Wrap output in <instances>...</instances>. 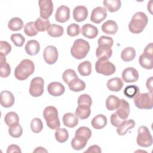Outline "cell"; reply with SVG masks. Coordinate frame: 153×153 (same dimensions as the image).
<instances>
[{"label": "cell", "mask_w": 153, "mask_h": 153, "mask_svg": "<svg viewBox=\"0 0 153 153\" xmlns=\"http://www.w3.org/2000/svg\"><path fill=\"white\" fill-rule=\"evenodd\" d=\"M8 133L11 137L18 138L22 135L23 129L19 123H17L9 127Z\"/></svg>", "instance_id": "obj_40"}, {"label": "cell", "mask_w": 153, "mask_h": 153, "mask_svg": "<svg viewBox=\"0 0 153 153\" xmlns=\"http://www.w3.org/2000/svg\"><path fill=\"white\" fill-rule=\"evenodd\" d=\"M136 50L131 47H127L123 49L121 53V58L126 62L133 60L136 57Z\"/></svg>", "instance_id": "obj_29"}, {"label": "cell", "mask_w": 153, "mask_h": 153, "mask_svg": "<svg viewBox=\"0 0 153 153\" xmlns=\"http://www.w3.org/2000/svg\"><path fill=\"white\" fill-rule=\"evenodd\" d=\"M112 54L111 47L105 45H99L96 50V56L98 59H105L108 60Z\"/></svg>", "instance_id": "obj_19"}, {"label": "cell", "mask_w": 153, "mask_h": 153, "mask_svg": "<svg viewBox=\"0 0 153 153\" xmlns=\"http://www.w3.org/2000/svg\"><path fill=\"white\" fill-rule=\"evenodd\" d=\"M90 44L88 41L83 39H77L71 48V55L76 59H82L86 57L89 50Z\"/></svg>", "instance_id": "obj_3"}, {"label": "cell", "mask_w": 153, "mask_h": 153, "mask_svg": "<svg viewBox=\"0 0 153 153\" xmlns=\"http://www.w3.org/2000/svg\"><path fill=\"white\" fill-rule=\"evenodd\" d=\"M7 153H11V152L21 153L22 151L20 149V148L18 145H15V144H12L8 146L7 149Z\"/></svg>", "instance_id": "obj_52"}, {"label": "cell", "mask_w": 153, "mask_h": 153, "mask_svg": "<svg viewBox=\"0 0 153 153\" xmlns=\"http://www.w3.org/2000/svg\"><path fill=\"white\" fill-rule=\"evenodd\" d=\"M1 78H7L8 77L11 72V68L10 65L7 62L2 65H1Z\"/></svg>", "instance_id": "obj_50"}, {"label": "cell", "mask_w": 153, "mask_h": 153, "mask_svg": "<svg viewBox=\"0 0 153 153\" xmlns=\"http://www.w3.org/2000/svg\"><path fill=\"white\" fill-rule=\"evenodd\" d=\"M11 46L8 42L5 41H0V54L7 56L11 52Z\"/></svg>", "instance_id": "obj_48"}, {"label": "cell", "mask_w": 153, "mask_h": 153, "mask_svg": "<svg viewBox=\"0 0 153 153\" xmlns=\"http://www.w3.org/2000/svg\"><path fill=\"white\" fill-rule=\"evenodd\" d=\"M95 69L98 74L105 76L114 74L116 71L115 65L108 60L105 59H99L95 64Z\"/></svg>", "instance_id": "obj_7"}, {"label": "cell", "mask_w": 153, "mask_h": 153, "mask_svg": "<svg viewBox=\"0 0 153 153\" xmlns=\"http://www.w3.org/2000/svg\"><path fill=\"white\" fill-rule=\"evenodd\" d=\"M78 71L81 76H88L91 73V64L89 61L85 60L78 65Z\"/></svg>", "instance_id": "obj_33"}, {"label": "cell", "mask_w": 153, "mask_h": 153, "mask_svg": "<svg viewBox=\"0 0 153 153\" xmlns=\"http://www.w3.org/2000/svg\"><path fill=\"white\" fill-rule=\"evenodd\" d=\"M117 114L122 120H126L130 114L129 103L124 99H120L118 106L117 108Z\"/></svg>", "instance_id": "obj_14"}, {"label": "cell", "mask_w": 153, "mask_h": 153, "mask_svg": "<svg viewBox=\"0 0 153 153\" xmlns=\"http://www.w3.org/2000/svg\"><path fill=\"white\" fill-rule=\"evenodd\" d=\"M98 45H105L112 47L114 44L113 39L107 36H101L97 41Z\"/></svg>", "instance_id": "obj_49"}, {"label": "cell", "mask_w": 153, "mask_h": 153, "mask_svg": "<svg viewBox=\"0 0 153 153\" xmlns=\"http://www.w3.org/2000/svg\"><path fill=\"white\" fill-rule=\"evenodd\" d=\"M47 152L48 151L44 148H42V147H37L34 151H33V152Z\"/></svg>", "instance_id": "obj_56"}, {"label": "cell", "mask_w": 153, "mask_h": 153, "mask_svg": "<svg viewBox=\"0 0 153 153\" xmlns=\"http://www.w3.org/2000/svg\"><path fill=\"white\" fill-rule=\"evenodd\" d=\"M25 49L27 54L30 56H35L39 53L40 50V45L36 40L31 39L27 42Z\"/></svg>", "instance_id": "obj_22"}, {"label": "cell", "mask_w": 153, "mask_h": 153, "mask_svg": "<svg viewBox=\"0 0 153 153\" xmlns=\"http://www.w3.org/2000/svg\"><path fill=\"white\" fill-rule=\"evenodd\" d=\"M146 86L150 92H152V76L149 77L146 80Z\"/></svg>", "instance_id": "obj_55"}, {"label": "cell", "mask_w": 153, "mask_h": 153, "mask_svg": "<svg viewBox=\"0 0 153 153\" xmlns=\"http://www.w3.org/2000/svg\"><path fill=\"white\" fill-rule=\"evenodd\" d=\"M148 22V18L143 12H136L131 18L128 24L129 30L134 34L141 33L146 26Z\"/></svg>", "instance_id": "obj_1"}, {"label": "cell", "mask_w": 153, "mask_h": 153, "mask_svg": "<svg viewBox=\"0 0 153 153\" xmlns=\"http://www.w3.org/2000/svg\"><path fill=\"white\" fill-rule=\"evenodd\" d=\"M104 7L110 13L117 11L121 6V1L120 0H105L103 2Z\"/></svg>", "instance_id": "obj_30"}, {"label": "cell", "mask_w": 153, "mask_h": 153, "mask_svg": "<svg viewBox=\"0 0 153 153\" xmlns=\"http://www.w3.org/2000/svg\"><path fill=\"white\" fill-rule=\"evenodd\" d=\"M11 40L13 44L19 47L23 46L25 42V37L20 33H13L11 35Z\"/></svg>", "instance_id": "obj_45"}, {"label": "cell", "mask_w": 153, "mask_h": 153, "mask_svg": "<svg viewBox=\"0 0 153 153\" xmlns=\"http://www.w3.org/2000/svg\"><path fill=\"white\" fill-rule=\"evenodd\" d=\"M54 135L56 140L60 143L65 142L69 137V133L68 130L64 128L57 129Z\"/></svg>", "instance_id": "obj_38"}, {"label": "cell", "mask_w": 153, "mask_h": 153, "mask_svg": "<svg viewBox=\"0 0 153 153\" xmlns=\"http://www.w3.org/2000/svg\"><path fill=\"white\" fill-rule=\"evenodd\" d=\"M92 104V99L87 94H83L79 96L78 98V105H86L91 107Z\"/></svg>", "instance_id": "obj_47"}, {"label": "cell", "mask_w": 153, "mask_h": 153, "mask_svg": "<svg viewBox=\"0 0 153 153\" xmlns=\"http://www.w3.org/2000/svg\"><path fill=\"white\" fill-rule=\"evenodd\" d=\"M63 124L69 128H74L78 124V118L73 113L68 112L63 115Z\"/></svg>", "instance_id": "obj_23"}, {"label": "cell", "mask_w": 153, "mask_h": 153, "mask_svg": "<svg viewBox=\"0 0 153 153\" xmlns=\"http://www.w3.org/2000/svg\"><path fill=\"white\" fill-rule=\"evenodd\" d=\"M15 99L13 94L8 90H4L0 94V102L2 106L10 108L14 103Z\"/></svg>", "instance_id": "obj_15"}, {"label": "cell", "mask_w": 153, "mask_h": 153, "mask_svg": "<svg viewBox=\"0 0 153 153\" xmlns=\"http://www.w3.org/2000/svg\"><path fill=\"white\" fill-rule=\"evenodd\" d=\"M136 142L139 146L148 148L152 144V137L148 128L145 126H142L137 130V136Z\"/></svg>", "instance_id": "obj_6"}, {"label": "cell", "mask_w": 153, "mask_h": 153, "mask_svg": "<svg viewBox=\"0 0 153 153\" xmlns=\"http://www.w3.org/2000/svg\"><path fill=\"white\" fill-rule=\"evenodd\" d=\"M74 19L77 22L84 21L88 16V10L83 5H78L75 7L73 10Z\"/></svg>", "instance_id": "obj_17"}, {"label": "cell", "mask_w": 153, "mask_h": 153, "mask_svg": "<svg viewBox=\"0 0 153 153\" xmlns=\"http://www.w3.org/2000/svg\"><path fill=\"white\" fill-rule=\"evenodd\" d=\"M91 124L94 128L102 129L107 124V118L103 114H98L92 119Z\"/></svg>", "instance_id": "obj_25"}, {"label": "cell", "mask_w": 153, "mask_h": 153, "mask_svg": "<svg viewBox=\"0 0 153 153\" xmlns=\"http://www.w3.org/2000/svg\"><path fill=\"white\" fill-rule=\"evenodd\" d=\"M43 116L47 126L52 130H57L60 126L58 117V111L56 108L53 106H47L43 111Z\"/></svg>", "instance_id": "obj_4"}, {"label": "cell", "mask_w": 153, "mask_h": 153, "mask_svg": "<svg viewBox=\"0 0 153 153\" xmlns=\"http://www.w3.org/2000/svg\"><path fill=\"white\" fill-rule=\"evenodd\" d=\"M91 114L90 107L86 105H78L75 112V115L81 120L87 119Z\"/></svg>", "instance_id": "obj_28"}, {"label": "cell", "mask_w": 153, "mask_h": 153, "mask_svg": "<svg viewBox=\"0 0 153 153\" xmlns=\"http://www.w3.org/2000/svg\"><path fill=\"white\" fill-rule=\"evenodd\" d=\"M102 30L106 34H115L118 29V26L116 22L112 20L106 21L101 27Z\"/></svg>", "instance_id": "obj_21"}, {"label": "cell", "mask_w": 153, "mask_h": 153, "mask_svg": "<svg viewBox=\"0 0 153 153\" xmlns=\"http://www.w3.org/2000/svg\"><path fill=\"white\" fill-rule=\"evenodd\" d=\"M139 77L137 71L132 67H128L123 70L122 79L125 82H133L138 80Z\"/></svg>", "instance_id": "obj_12"}, {"label": "cell", "mask_w": 153, "mask_h": 153, "mask_svg": "<svg viewBox=\"0 0 153 153\" xmlns=\"http://www.w3.org/2000/svg\"><path fill=\"white\" fill-rule=\"evenodd\" d=\"M39 13L41 18L48 19L53 11V3L51 0H39L38 1Z\"/></svg>", "instance_id": "obj_9"}, {"label": "cell", "mask_w": 153, "mask_h": 153, "mask_svg": "<svg viewBox=\"0 0 153 153\" xmlns=\"http://www.w3.org/2000/svg\"><path fill=\"white\" fill-rule=\"evenodd\" d=\"M70 9L66 5H60L56 11L55 19L60 23H65L69 19Z\"/></svg>", "instance_id": "obj_13"}, {"label": "cell", "mask_w": 153, "mask_h": 153, "mask_svg": "<svg viewBox=\"0 0 153 153\" xmlns=\"http://www.w3.org/2000/svg\"><path fill=\"white\" fill-rule=\"evenodd\" d=\"M135 106L140 109H151L153 107L152 92L139 93L134 97Z\"/></svg>", "instance_id": "obj_5"}, {"label": "cell", "mask_w": 153, "mask_h": 153, "mask_svg": "<svg viewBox=\"0 0 153 153\" xmlns=\"http://www.w3.org/2000/svg\"><path fill=\"white\" fill-rule=\"evenodd\" d=\"M78 78V75L74 70L72 69H68L65 70L62 74V78L63 81L68 84L72 80Z\"/></svg>", "instance_id": "obj_41"}, {"label": "cell", "mask_w": 153, "mask_h": 153, "mask_svg": "<svg viewBox=\"0 0 153 153\" xmlns=\"http://www.w3.org/2000/svg\"><path fill=\"white\" fill-rule=\"evenodd\" d=\"M111 124L114 126V127H118L124 120L121 119L118 115L117 114L116 112L112 114V115H111Z\"/></svg>", "instance_id": "obj_51"}, {"label": "cell", "mask_w": 153, "mask_h": 153, "mask_svg": "<svg viewBox=\"0 0 153 153\" xmlns=\"http://www.w3.org/2000/svg\"><path fill=\"white\" fill-rule=\"evenodd\" d=\"M88 140L84 137L78 135H75V137L71 140V146L74 150H81L87 145Z\"/></svg>", "instance_id": "obj_27"}, {"label": "cell", "mask_w": 153, "mask_h": 153, "mask_svg": "<svg viewBox=\"0 0 153 153\" xmlns=\"http://www.w3.org/2000/svg\"><path fill=\"white\" fill-rule=\"evenodd\" d=\"M107 16V11L106 8L102 7H97L94 8L91 13L90 20L96 24H99L103 21Z\"/></svg>", "instance_id": "obj_11"}, {"label": "cell", "mask_w": 153, "mask_h": 153, "mask_svg": "<svg viewBox=\"0 0 153 153\" xmlns=\"http://www.w3.org/2000/svg\"><path fill=\"white\" fill-rule=\"evenodd\" d=\"M47 33L52 37L57 38L61 36L64 32V29L62 26L56 25L52 24L50 26L48 29H47Z\"/></svg>", "instance_id": "obj_32"}, {"label": "cell", "mask_w": 153, "mask_h": 153, "mask_svg": "<svg viewBox=\"0 0 153 153\" xmlns=\"http://www.w3.org/2000/svg\"><path fill=\"white\" fill-rule=\"evenodd\" d=\"M136 125L135 121L132 119H130L128 120H124L117 128V132L118 134L120 136H124L126 134L127 131L134 127Z\"/></svg>", "instance_id": "obj_24"}, {"label": "cell", "mask_w": 153, "mask_h": 153, "mask_svg": "<svg viewBox=\"0 0 153 153\" xmlns=\"http://www.w3.org/2000/svg\"><path fill=\"white\" fill-rule=\"evenodd\" d=\"M4 121L5 124L8 126H13L17 124L19 122V117L17 114L15 112H9L5 115Z\"/></svg>", "instance_id": "obj_37"}, {"label": "cell", "mask_w": 153, "mask_h": 153, "mask_svg": "<svg viewBox=\"0 0 153 153\" xmlns=\"http://www.w3.org/2000/svg\"><path fill=\"white\" fill-rule=\"evenodd\" d=\"M44 81L42 78L37 76L33 78L30 84L29 93L33 97L41 96L44 93Z\"/></svg>", "instance_id": "obj_8"}, {"label": "cell", "mask_w": 153, "mask_h": 153, "mask_svg": "<svg viewBox=\"0 0 153 153\" xmlns=\"http://www.w3.org/2000/svg\"><path fill=\"white\" fill-rule=\"evenodd\" d=\"M24 32L29 36H33L37 35L38 31L35 27V22H29L24 26Z\"/></svg>", "instance_id": "obj_43"}, {"label": "cell", "mask_w": 153, "mask_h": 153, "mask_svg": "<svg viewBox=\"0 0 153 153\" xmlns=\"http://www.w3.org/2000/svg\"><path fill=\"white\" fill-rule=\"evenodd\" d=\"M139 63L142 68L152 69L153 68V55L143 53L139 57Z\"/></svg>", "instance_id": "obj_20"}, {"label": "cell", "mask_w": 153, "mask_h": 153, "mask_svg": "<svg viewBox=\"0 0 153 153\" xmlns=\"http://www.w3.org/2000/svg\"><path fill=\"white\" fill-rule=\"evenodd\" d=\"M82 35L88 38V39H93L96 38L98 35V29L93 25L87 23L84 25L81 30Z\"/></svg>", "instance_id": "obj_18"}, {"label": "cell", "mask_w": 153, "mask_h": 153, "mask_svg": "<svg viewBox=\"0 0 153 153\" xmlns=\"http://www.w3.org/2000/svg\"><path fill=\"white\" fill-rule=\"evenodd\" d=\"M58 51L55 46L48 45L44 48L43 57L47 63L49 65L55 63L58 59Z\"/></svg>", "instance_id": "obj_10"}, {"label": "cell", "mask_w": 153, "mask_h": 153, "mask_svg": "<svg viewBox=\"0 0 153 153\" xmlns=\"http://www.w3.org/2000/svg\"><path fill=\"white\" fill-rule=\"evenodd\" d=\"M102 152V150L97 145H93L90 146L87 150L85 151V153H88V152H97V153H100Z\"/></svg>", "instance_id": "obj_53"}, {"label": "cell", "mask_w": 153, "mask_h": 153, "mask_svg": "<svg viewBox=\"0 0 153 153\" xmlns=\"http://www.w3.org/2000/svg\"><path fill=\"white\" fill-rule=\"evenodd\" d=\"M35 71L33 62L27 59L22 60L16 67L14 70V76L20 81L26 79L31 75Z\"/></svg>", "instance_id": "obj_2"}, {"label": "cell", "mask_w": 153, "mask_h": 153, "mask_svg": "<svg viewBox=\"0 0 153 153\" xmlns=\"http://www.w3.org/2000/svg\"><path fill=\"white\" fill-rule=\"evenodd\" d=\"M47 91L53 96H60L64 93L65 88L59 82H51L47 86Z\"/></svg>", "instance_id": "obj_16"}, {"label": "cell", "mask_w": 153, "mask_h": 153, "mask_svg": "<svg viewBox=\"0 0 153 153\" xmlns=\"http://www.w3.org/2000/svg\"><path fill=\"white\" fill-rule=\"evenodd\" d=\"M139 93V88L136 85H127L124 90V94L130 99L134 98Z\"/></svg>", "instance_id": "obj_39"}, {"label": "cell", "mask_w": 153, "mask_h": 153, "mask_svg": "<svg viewBox=\"0 0 153 153\" xmlns=\"http://www.w3.org/2000/svg\"><path fill=\"white\" fill-rule=\"evenodd\" d=\"M8 27L12 31L20 30L23 27V22L19 17H13L9 20Z\"/></svg>", "instance_id": "obj_35"}, {"label": "cell", "mask_w": 153, "mask_h": 153, "mask_svg": "<svg viewBox=\"0 0 153 153\" xmlns=\"http://www.w3.org/2000/svg\"><path fill=\"white\" fill-rule=\"evenodd\" d=\"M30 129L35 133H38L43 129V124L40 118H35L30 123Z\"/></svg>", "instance_id": "obj_42"}, {"label": "cell", "mask_w": 153, "mask_h": 153, "mask_svg": "<svg viewBox=\"0 0 153 153\" xmlns=\"http://www.w3.org/2000/svg\"><path fill=\"white\" fill-rule=\"evenodd\" d=\"M120 102V99L115 95L109 96L106 100V106L109 111L117 109Z\"/></svg>", "instance_id": "obj_36"}, {"label": "cell", "mask_w": 153, "mask_h": 153, "mask_svg": "<svg viewBox=\"0 0 153 153\" xmlns=\"http://www.w3.org/2000/svg\"><path fill=\"white\" fill-rule=\"evenodd\" d=\"M106 86L110 91L118 92L122 89L123 87V82L121 78L115 77L109 79L107 81Z\"/></svg>", "instance_id": "obj_26"}, {"label": "cell", "mask_w": 153, "mask_h": 153, "mask_svg": "<svg viewBox=\"0 0 153 153\" xmlns=\"http://www.w3.org/2000/svg\"><path fill=\"white\" fill-rule=\"evenodd\" d=\"M69 89L74 92H79L83 91L85 88V82L81 79L76 78L72 80L69 84Z\"/></svg>", "instance_id": "obj_31"}, {"label": "cell", "mask_w": 153, "mask_h": 153, "mask_svg": "<svg viewBox=\"0 0 153 153\" xmlns=\"http://www.w3.org/2000/svg\"><path fill=\"white\" fill-rule=\"evenodd\" d=\"M75 135L81 136L82 137H85L87 140H89L91 136V131L88 127H85V126H82V127H79L75 131Z\"/></svg>", "instance_id": "obj_44"}, {"label": "cell", "mask_w": 153, "mask_h": 153, "mask_svg": "<svg viewBox=\"0 0 153 153\" xmlns=\"http://www.w3.org/2000/svg\"><path fill=\"white\" fill-rule=\"evenodd\" d=\"M143 53L153 55V46H152V42L148 44L145 47V48L143 50Z\"/></svg>", "instance_id": "obj_54"}, {"label": "cell", "mask_w": 153, "mask_h": 153, "mask_svg": "<svg viewBox=\"0 0 153 153\" xmlns=\"http://www.w3.org/2000/svg\"><path fill=\"white\" fill-rule=\"evenodd\" d=\"M80 32L79 26L76 23H72L67 27V34L70 36H75Z\"/></svg>", "instance_id": "obj_46"}, {"label": "cell", "mask_w": 153, "mask_h": 153, "mask_svg": "<svg viewBox=\"0 0 153 153\" xmlns=\"http://www.w3.org/2000/svg\"><path fill=\"white\" fill-rule=\"evenodd\" d=\"M50 25V22L48 19H44L41 17H38L35 22V27L38 32L47 30Z\"/></svg>", "instance_id": "obj_34"}]
</instances>
